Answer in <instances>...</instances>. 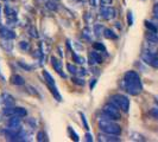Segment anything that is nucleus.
Wrapping results in <instances>:
<instances>
[{
    "instance_id": "obj_22",
    "label": "nucleus",
    "mask_w": 158,
    "mask_h": 142,
    "mask_svg": "<svg viewBox=\"0 0 158 142\" xmlns=\"http://www.w3.org/2000/svg\"><path fill=\"white\" fill-rule=\"evenodd\" d=\"M144 24H145V26H146V27H148V29H149L150 31L156 32V33H157L158 27L156 26V25H155V24L152 23V22H149V20H145V23H144Z\"/></svg>"
},
{
    "instance_id": "obj_12",
    "label": "nucleus",
    "mask_w": 158,
    "mask_h": 142,
    "mask_svg": "<svg viewBox=\"0 0 158 142\" xmlns=\"http://www.w3.org/2000/svg\"><path fill=\"white\" fill-rule=\"evenodd\" d=\"M50 61H51V65H52V68L56 70V72H57L58 75H61L62 77H65L63 75V72H62V62H61L60 59H57L56 57H54V56L51 57Z\"/></svg>"
},
{
    "instance_id": "obj_1",
    "label": "nucleus",
    "mask_w": 158,
    "mask_h": 142,
    "mask_svg": "<svg viewBox=\"0 0 158 142\" xmlns=\"http://www.w3.org/2000/svg\"><path fill=\"white\" fill-rule=\"evenodd\" d=\"M124 88L132 96H137L143 91V84L139 75L135 71H127L124 76Z\"/></svg>"
},
{
    "instance_id": "obj_9",
    "label": "nucleus",
    "mask_w": 158,
    "mask_h": 142,
    "mask_svg": "<svg viewBox=\"0 0 158 142\" xmlns=\"http://www.w3.org/2000/svg\"><path fill=\"white\" fill-rule=\"evenodd\" d=\"M4 12H5V16L7 19V23H16L17 22V13L13 8H11L10 6H5L4 8Z\"/></svg>"
},
{
    "instance_id": "obj_15",
    "label": "nucleus",
    "mask_w": 158,
    "mask_h": 142,
    "mask_svg": "<svg viewBox=\"0 0 158 142\" xmlns=\"http://www.w3.org/2000/svg\"><path fill=\"white\" fill-rule=\"evenodd\" d=\"M22 123V117H18V116H10L8 120V127L11 128H19Z\"/></svg>"
},
{
    "instance_id": "obj_8",
    "label": "nucleus",
    "mask_w": 158,
    "mask_h": 142,
    "mask_svg": "<svg viewBox=\"0 0 158 142\" xmlns=\"http://www.w3.org/2000/svg\"><path fill=\"white\" fill-rule=\"evenodd\" d=\"M1 104L4 105V108H10V107H15V103H16V101H15V98L11 96L10 94H7V93H4V94L1 95Z\"/></svg>"
},
{
    "instance_id": "obj_11",
    "label": "nucleus",
    "mask_w": 158,
    "mask_h": 142,
    "mask_svg": "<svg viewBox=\"0 0 158 142\" xmlns=\"http://www.w3.org/2000/svg\"><path fill=\"white\" fill-rule=\"evenodd\" d=\"M88 63L90 65H95V64H101L102 63V57L99 55V52L96 51H93L89 53V57H88Z\"/></svg>"
},
{
    "instance_id": "obj_35",
    "label": "nucleus",
    "mask_w": 158,
    "mask_h": 142,
    "mask_svg": "<svg viewBox=\"0 0 158 142\" xmlns=\"http://www.w3.org/2000/svg\"><path fill=\"white\" fill-rule=\"evenodd\" d=\"M150 114L152 115V116H153V117L158 118V109H157V108H153V109H151Z\"/></svg>"
},
{
    "instance_id": "obj_19",
    "label": "nucleus",
    "mask_w": 158,
    "mask_h": 142,
    "mask_svg": "<svg viewBox=\"0 0 158 142\" xmlns=\"http://www.w3.org/2000/svg\"><path fill=\"white\" fill-rule=\"evenodd\" d=\"M103 32H105V27H103V25L101 24H96L94 25V34L96 37H101L103 34Z\"/></svg>"
},
{
    "instance_id": "obj_26",
    "label": "nucleus",
    "mask_w": 158,
    "mask_h": 142,
    "mask_svg": "<svg viewBox=\"0 0 158 142\" xmlns=\"http://www.w3.org/2000/svg\"><path fill=\"white\" fill-rule=\"evenodd\" d=\"M93 47H94V50H99V51L106 52V47L101 43H93Z\"/></svg>"
},
{
    "instance_id": "obj_31",
    "label": "nucleus",
    "mask_w": 158,
    "mask_h": 142,
    "mask_svg": "<svg viewBox=\"0 0 158 142\" xmlns=\"http://www.w3.org/2000/svg\"><path fill=\"white\" fill-rule=\"evenodd\" d=\"M19 46H20V49H22V50H24V51L30 50V44H29V43H26V41H20Z\"/></svg>"
},
{
    "instance_id": "obj_2",
    "label": "nucleus",
    "mask_w": 158,
    "mask_h": 142,
    "mask_svg": "<svg viewBox=\"0 0 158 142\" xmlns=\"http://www.w3.org/2000/svg\"><path fill=\"white\" fill-rule=\"evenodd\" d=\"M99 128L105 134L118 135V136L121 134L120 126H119L118 123L114 122V120H112V118H110L106 115H105V117L99 118Z\"/></svg>"
},
{
    "instance_id": "obj_16",
    "label": "nucleus",
    "mask_w": 158,
    "mask_h": 142,
    "mask_svg": "<svg viewBox=\"0 0 158 142\" xmlns=\"http://www.w3.org/2000/svg\"><path fill=\"white\" fill-rule=\"evenodd\" d=\"M27 115V111H26V109H24V108H22V107H17V108H15L13 107V115L12 116H18V117H25Z\"/></svg>"
},
{
    "instance_id": "obj_13",
    "label": "nucleus",
    "mask_w": 158,
    "mask_h": 142,
    "mask_svg": "<svg viewBox=\"0 0 158 142\" xmlns=\"http://www.w3.org/2000/svg\"><path fill=\"white\" fill-rule=\"evenodd\" d=\"M10 82L13 84V85H17V87H22L25 84V79L20 76V75H12L11 78H10Z\"/></svg>"
},
{
    "instance_id": "obj_25",
    "label": "nucleus",
    "mask_w": 158,
    "mask_h": 142,
    "mask_svg": "<svg viewBox=\"0 0 158 142\" xmlns=\"http://www.w3.org/2000/svg\"><path fill=\"white\" fill-rule=\"evenodd\" d=\"M73 58H74V61H75L77 64H81V65H82V64L86 63L85 58H83V57H81V56H79V55H76V53H74V55H73Z\"/></svg>"
},
{
    "instance_id": "obj_20",
    "label": "nucleus",
    "mask_w": 158,
    "mask_h": 142,
    "mask_svg": "<svg viewBox=\"0 0 158 142\" xmlns=\"http://www.w3.org/2000/svg\"><path fill=\"white\" fill-rule=\"evenodd\" d=\"M103 36L107 38V39H117V34L114 33V31H112L111 29H105V32H103Z\"/></svg>"
},
{
    "instance_id": "obj_40",
    "label": "nucleus",
    "mask_w": 158,
    "mask_h": 142,
    "mask_svg": "<svg viewBox=\"0 0 158 142\" xmlns=\"http://www.w3.org/2000/svg\"><path fill=\"white\" fill-rule=\"evenodd\" d=\"M88 2H89V5L93 6V7L96 6V0H88Z\"/></svg>"
},
{
    "instance_id": "obj_18",
    "label": "nucleus",
    "mask_w": 158,
    "mask_h": 142,
    "mask_svg": "<svg viewBox=\"0 0 158 142\" xmlns=\"http://www.w3.org/2000/svg\"><path fill=\"white\" fill-rule=\"evenodd\" d=\"M145 38H146V40L148 41H150V43H156V44H158V37L157 34H156V32H148L146 34H145Z\"/></svg>"
},
{
    "instance_id": "obj_36",
    "label": "nucleus",
    "mask_w": 158,
    "mask_h": 142,
    "mask_svg": "<svg viewBox=\"0 0 158 142\" xmlns=\"http://www.w3.org/2000/svg\"><path fill=\"white\" fill-rule=\"evenodd\" d=\"M153 14L158 19V4H155V6H153Z\"/></svg>"
},
{
    "instance_id": "obj_43",
    "label": "nucleus",
    "mask_w": 158,
    "mask_h": 142,
    "mask_svg": "<svg viewBox=\"0 0 158 142\" xmlns=\"http://www.w3.org/2000/svg\"><path fill=\"white\" fill-rule=\"evenodd\" d=\"M156 101H157V103H158V96H156Z\"/></svg>"
},
{
    "instance_id": "obj_29",
    "label": "nucleus",
    "mask_w": 158,
    "mask_h": 142,
    "mask_svg": "<svg viewBox=\"0 0 158 142\" xmlns=\"http://www.w3.org/2000/svg\"><path fill=\"white\" fill-rule=\"evenodd\" d=\"M131 140H135V141H144L145 139L143 137L142 135L135 134V133H132V134H131Z\"/></svg>"
},
{
    "instance_id": "obj_38",
    "label": "nucleus",
    "mask_w": 158,
    "mask_h": 142,
    "mask_svg": "<svg viewBox=\"0 0 158 142\" xmlns=\"http://www.w3.org/2000/svg\"><path fill=\"white\" fill-rule=\"evenodd\" d=\"M95 84H96V79H92V82H90V90H93L95 87Z\"/></svg>"
},
{
    "instance_id": "obj_41",
    "label": "nucleus",
    "mask_w": 158,
    "mask_h": 142,
    "mask_svg": "<svg viewBox=\"0 0 158 142\" xmlns=\"http://www.w3.org/2000/svg\"><path fill=\"white\" fill-rule=\"evenodd\" d=\"M81 72H80V76H86L87 75V70L86 69H81Z\"/></svg>"
},
{
    "instance_id": "obj_17",
    "label": "nucleus",
    "mask_w": 158,
    "mask_h": 142,
    "mask_svg": "<svg viewBox=\"0 0 158 142\" xmlns=\"http://www.w3.org/2000/svg\"><path fill=\"white\" fill-rule=\"evenodd\" d=\"M0 45H1V47H2L5 51H7V52H11V51H12V49H13V44L11 43V40H8V39L1 40Z\"/></svg>"
},
{
    "instance_id": "obj_6",
    "label": "nucleus",
    "mask_w": 158,
    "mask_h": 142,
    "mask_svg": "<svg viewBox=\"0 0 158 142\" xmlns=\"http://www.w3.org/2000/svg\"><path fill=\"white\" fill-rule=\"evenodd\" d=\"M142 59L144 61V63H146L155 69H158V56H156L155 53H150L145 51L142 55Z\"/></svg>"
},
{
    "instance_id": "obj_44",
    "label": "nucleus",
    "mask_w": 158,
    "mask_h": 142,
    "mask_svg": "<svg viewBox=\"0 0 158 142\" xmlns=\"http://www.w3.org/2000/svg\"><path fill=\"white\" fill-rule=\"evenodd\" d=\"M0 10H1V5H0Z\"/></svg>"
},
{
    "instance_id": "obj_4",
    "label": "nucleus",
    "mask_w": 158,
    "mask_h": 142,
    "mask_svg": "<svg viewBox=\"0 0 158 142\" xmlns=\"http://www.w3.org/2000/svg\"><path fill=\"white\" fill-rule=\"evenodd\" d=\"M111 100H112V103L114 105H117L119 109H121V110L125 111V112L128 111V109H130V100L127 98L125 95L115 94L112 96Z\"/></svg>"
},
{
    "instance_id": "obj_28",
    "label": "nucleus",
    "mask_w": 158,
    "mask_h": 142,
    "mask_svg": "<svg viewBox=\"0 0 158 142\" xmlns=\"http://www.w3.org/2000/svg\"><path fill=\"white\" fill-rule=\"evenodd\" d=\"M67 69H68V71L70 72V73H73V75H76L79 71H77V68L75 66V65H73V64H67Z\"/></svg>"
},
{
    "instance_id": "obj_27",
    "label": "nucleus",
    "mask_w": 158,
    "mask_h": 142,
    "mask_svg": "<svg viewBox=\"0 0 158 142\" xmlns=\"http://www.w3.org/2000/svg\"><path fill=\"white\" fill-rule=\"evenodd\" d=\"M68 133H69V135H70V137H71V140H73V141H79L80 140L77 134H76V133H74V130L71 129V127L68 128Z\"/></svg>"
},
{
    "instance_id": "obj_10",
    "label": "nucleus",
    "mask_w": 158,
    "mask_h": 142,
    "mask_svg": "<svg viewBox=\"0 0 158 142\" xmlns=\"http://www.w3.org/2000/svg\"><path fill=\"white\" fill-rule=\"evenodd\" d=\"M0 37L2 39L12 40L16 38V33L8 27H0Z\"/></svg>"
},
{
    "instance_id": "obj_21",
    "label": "nucleus",
    "mask_w": 158,
    "mask_h": 142,
    "mask_svg": "<svg viewBox=\"0 0 158 142\" xmlns=\"http://www.w3.org/2000/svg\"><path fill=\"white\" fill-rule=\"evenodd\" d=\"M82 36H83V38L88 41H90L92 40V36H93V33L90 31V29H88V27H85L83 29V31H82Z\"/></svg>"
},
{
    "instance_id": "obj_30",
    "label": "nucleus",
    "mask_w": 158,
    "mask_h": 142,
    "mask_svg": "<svg viewBox=\"0 0 158 142\" xmlns=\"http://www.w3.org/2000/svg\"><path fill=\"white\" fill-rule=\"evenodd\" d=\"M18 64L23 68V69H25V70H27V71H31L32 69H33V66H31V65H29V64H25L23 62V61H20V62H18Z\"/></svg>"
},
{
    "instance_id": "obj_24",
    "label": "nucleus",
    "mask_w": 158,
    "mask_h": 142,
    "mask_svg": "<svg viewBox=\"0 0 158 142\" xmlns=\"http://www.w3.org/2000/svg\"><path fill=\"white\" fill-rule=\"evenodd\" d=\"M37 141H40V142H44V141H48V139H47V135H45V133L44 132H38L37 133Z\"/></svg>"
},
{
    "instance_id": "obj_32",
    "label": "nucleus",
    "mask_w": 158,
    "mask_h": 142,
    "mask_svg": "<svg viewBox=\"0 0 158 142\" xmlns=\"http://www.w3.org/2000/svg\"><path fill=\"white\" fill-rule=\"evenodd\" d=\"M80 116H81V118H82V123H83L85 128H86L87 130H89V126H88L87 120H86V116H85V114H83V112H80Z\"/></svg>"
},
{
    "instance_id": "obj_7",
    "label": "nucleus",
    "mask_w": 158,
    "mask_h": 142,
    "mask_svg": "<svg viewBox=\"0 0 158 142\" xmlns=\"http://www.w3.org/2000/svg\"><path fill=\"white\" fill-rule=\"evenodd\" d=\"M117 16V12L113 7H110V6H102L100 8V17L103 18L105 20H111L113 18H115Z\"/></svg>"
},
{
    "instance_id": "obj_5",
    "label": "nucleus",
    "mask_w": 158,
    "mask_h": 142,
    "mask_svg": "<svg viewBox=\"0 0 158 142\" xmlns=\"http://www.w3.org/2000/svg\"><path fill=\"white\" fill-rule=\"evenodd\" d=\"M102 111L106 116H108V117L112 118V120H114V121H119V120L121 118V114H120V111H119L118 107L114 105L113 103H107V104H105Z\"/></svg>"
},
{
    "instance_id": "obj_37",
    "label": "nucleus",
    "mask_w": 158,
    "mask_h": 142,
    "mask_svg": "<svg viewBox=\"0 0 158 142\" xmlns=\"http://www.w3.org/2000/svg\"><path fill=\"white\" fill-rule=\"evenodd\" d=\"M102 5H111L112 4V0H100Z\"/></svg>"
},
{
    "instance_id": "obj_39",
    "label": "nucleus",
    "mask_w": 158,
    "mask_h": 142,
    "mask_svg": "<svg viewBox=\"0 0 158 142\" xmlns=\"http://www.w3.org/2000/svg\"><path fill=\"white\" fill-rule=\"evenodd\" d=\"M86 141H88V142H92L93 141V137H92V135L88 133L87 135H86Z\"/></svg>"
},
{
    "instance_id": "obj_34",
    "label": "nucleus",
    "mask_w": 158,
    "mask_h": 142,
    "mask_svg": "<svg viewBox=\"0 0 158 142\" xmlns=\"http://www.w3.org/2000/svg\"><path fill=\"white\" fill-rule=\"evenodd\" d=\"M73 82L75 83V84H77V85H85V81H82L81 78H73Z\"/></svg>"
},
{
    "instance_id": "obj_23",
    "label": "nucleus",
    "mask_w": 158,
    "mask_h": 142,
    "mask_svg": "<svg viewBox=\"0 0 158 142\" xmlns=\"http://www.w3.org/2000/svg\"><path fill=\"white\" fill-rule=\"evenodd\" d=\"M47 8H49L50 11H57V4L55 1L49 0V1H47Z\"/></svg>"
},
{
    "instance_id": "obj_42",
    "label": "nucleus",
    "mask_w": 158,
    "mask_h": 142,
    "mask_svg": "<svg viewBox=\"0 0 158 142\" xmlns=\"http://www.w3.org/2000/svg\"><path fill=\"white\" fill-rule=\"evenodd\" d=\"M31 36L32 37H38V34H36V31H35V29H31Z\"/></svg>"
},
{
    "instance_id": "obj_14",
    "label": "nucleus",
    "mask_w": 158,
    "mask_h": 142,
    "mask_svg": "<svg viewBox=\"0 0 158 142\" xmlns=\"http://www.w3.org/2000/svg\"><path fill=\"white\" fill-rule=\"evenodd\" d=\"M99 141H110V142H118L120 141V139L118 137V135H112V134H106V135H99Z\"/></svg>"
},
{
    "instance_id": "obj_3",
    "label": "nucleus",
    "mask_w": 158,
    "mask_h": 142,
    "mask_svg": "<svg viewBox=\"0 0 158 142\" xmlns=\"http://www.w3.org/2000/svg\"><path fill=\"white\" fill-rule=\"evenodd\" d=\"M43 77H44L45 84H47L48 88H49L50 93L54 96V98L57 100L58 102H61V101H62V96L60 95L58 90H57V87H56V84H55V79L52 78V76H51L48 71H43Z\"/></svg>"
},
{
    "instance_id": "obj_33",
    "label": "nucleus",
    "mask_w": 158,
    "mask_h": 142,
    "mask_svg": "<svg viewBox=\"0 0 158 142\" xmlns=\"http://www.w3.org/2000/svg\"><path fill=\"white\" fill-rule=\"evenodd\" d=\"M127 22H128L130 26L133 24V17H132V12L131 11H128V13H127Z\"/></svg>"
}]
</instances>
